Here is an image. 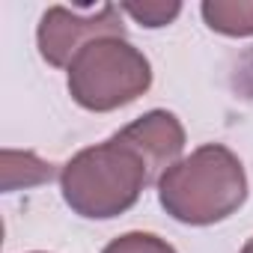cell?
<instances>
[{"label":"cell","instance_id":"cell-10","mask_svg":"<svg viewBox=\"0 0 253 253\" xmlns=\"http://www.w3.org/2000/svg\"><path fill=\"white\" fill-rule=\"evenodd\" d=\"M238 253H253V238H250V241H247V244H244V247H241Z\"/></svg>","mask_w":253,"mask_h":253},{"label":"cell","instance_id":"cell-3","mask_svg":"<svg viewBox=\"0 0 253 253\" xmlns=\"http://www.w3.org/2000/svg\"><path fill=\"white\" fill-rule=\"evenodd\" d=\"M152 86V63L122 36H104L78 51L69 66V95L92 113L137 101Z\"/></svg>","mask_w":253,"mask_h":253},{"label":"cell","instance_id":"cell-7","mask_svg":"<svg viewBox=\"0 0 253 253\" xmlns=\"http://www.w3.org/2000/svg\"><path fill=\"white\" fill-rule=\"evenodd\" d=\"M54 179V164L39 161L33 152H12L3 149V191H15V188H30V185H42Z\"/></svg>","mask_w":253,"mask_h":253},{"label":"cell","instance_id":"cell-6","mask_svg":"<svg viewBox=\"0 0 253 253\" xmlns=\"http://www.w3.org/2000/svg\"><path fill=\"white\" fill-rule=\"evenodd\" d=\"M203 21L209 30L232 39L253 36V0H203Z\"/></svg>","mask_w":253,"mask_h":253},{"label":"cell","instance_id":"cell-9","mask_svg":"<svg viewBox=\"0 0 253 253\" xmlns=\"http://www.w3.org/2000/svg\"><path fill=\"white\" fill-rule=\"evenodd\" d=\"M101 253H176V247L155 232H125L113 238Z\"/></svg>","mask_w":253,"mask_h":253},{"label":"cell","instance_id":"cell-4","mask_svg":"<svg viewBox=\"0 0 253 253\" xmlns=\"http://www.w3.org/2000/svg\"><path fill=\"white\" fill-rule=\"evenodd\" d=\"M104 36L125 39L122 9L113 3L98 6V12H92V15H78L69 6H51L36 27L39 54L54 69H69L84 45L104 39Z\"/></svg>","mask_w":253,"mask_h":253},{"label":"cell","instance_id":"cell-11","mask_svg":"<svg viewBox=\"0 0 253 253\" xmlns=\"http://www.w3.org/2000/svg\"><path fill=\"white\" fill-rule=\"evenodd\" d=\"M33 253H45V250H33Z\"/></svg>","mask_w":253,"mask_h":253},{"label":"cell","instance_id":"cell-2","mask_svg":"<svg viewBox=\"0 0 253 253\" xmlns=\"http://www.w3.org/2000/svg\"><path fill=\"white\" fill-rule=\"evenodd\" d=\"M149 170L143 158L116 134L104 143L86 146L60 170V191L66 206L86 220H110L137 206Z\"/></svg>","mask_w":253,"mask_h":253},{"label":"cell","instance_id":"cell-8","mask_svg":"<svg viewBox=\"0 0 253 253\" xmlns=\"http://www.w3.org/2000/svg\"><path fill=\"white\" fill-rule=\"evenodd\" d=\"M122 12H128L134 21H140L143 27L155 30V27H167L179 18L182 12V3H176V0H170V3H164V0H149V3H122L119 6Z\"/></svg>","mask_w":253,"mask_h":253},{"label":"cell","instance_id":"cell-1","mask_svg":"<svg viewBox=\"0 0 253 253\" xmlns=\"http://www.w3.org/2000/svg\"><path fill=\"white\" fill-rule=\"evenodd\" d=\"M161 209L188 226H211L235 214L247 200V173L223 143H203L158 179Z\"/></svg>","mask_w":253,"mask_h":253},{"label":"cell","instance_id":"cell-5","mask_svg":"<svg viewBox=\"0 0 253 253\" xmlns=\"http://www.w3.org/2000/svg\"><path fill=\"white\" fill-rule=\"evenodd\" d=\"M122 143H128L149 170V185H158V179L182 161L185 152V125L170 110H149L116 131Z\"/></svg>","mask_w":253,"mask_h":253}]
</instances>
